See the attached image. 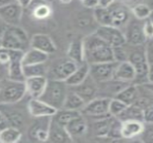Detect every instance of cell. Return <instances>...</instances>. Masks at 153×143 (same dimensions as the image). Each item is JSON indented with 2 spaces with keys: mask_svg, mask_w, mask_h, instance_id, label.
<instances>
[{
  "mask_svg": "<svg viewBox=\"0 0 153 143\" xmlns=\"http://www.w3.org/2000/svg\"><path fill=\"white\" fill-rule=\"evenodd\" d=\"M79 1H84V0H79Z\"/></svg>",
  "mask_w": 153,
  "mask_h": 143,
  "instance_id": "obj_49",
  "label": "cell"
},
{
  "mask_svg": "<svg viewBox=\"0 0 153 143\" xmlns=\"http://www.w3.org/2000/svg\"><path fill=\"white\" fill-rule=\"evenodd\" d=\"M47 70L45 63L22 66L23 75L25 79L28 77L46 76Z\"/></svg>",
  "mask_w": 153,
  "mask_h": 143,
  "instance_id": "obj_33",
  "label": "cell"
},
{
  "mask_svg": "<svg viewBox=\"0 0 153 143\" xmlns=\"http://www.w3.org/2000/svg\"><path fill=\"white\" fill-rule=\"evenodd\" d=\"M0 111L4 115L10 126L20 130L25 124L26 116L22 110L17 107V103L0 104Z\"/></svg>",
  "mask_w": 153,
  "mask_h": 143,
  "instance_id": "obj_11",
  "label": "cell"
},
{
  "mask_svg": "<svg viewBox=\"0 0 153 143\" xmlns=\"http://www.w3.org/2000/svg\"><path fill=\"white\" fill-rule=\"evenodd\" d=\"M52 117L37 118L33 124L29 127L27 135L33 142H47L49 137V128Z\"/></svg>",
  "mask_w": 153,
  "mask_h": 143,
  "instance_id": "obj_10",
  "label": "cell"
},
{
  "mask_svg": "<svg viewBox=\"0 0 153 143\" xmlns=\"http://www.w3.org/2000/svg\"><path fill=\"white\" fill-rule=\"evenodd\" d=\"M113 119V117L107 116L97 119L94 124V131L97 136L98 137H107Z\"/></svg>",
  "mask_w": 153,
  "mask_h": 143,
  "instance_id": "obj_31",
  "label": "cell"
},
{
  "mask_svg": "<svg viewBox=\"0 0 153 143\" xmlns=\"http://www.w3.org/2000/svg\"><path fill=\"white\" fill-rule=\"evenodd\" d=\"M10 60V50L0 47V64H8Z\"/></svg>",
  "mask_w": 153,
  "mask_h": 143,
  "instance_id": "obj_41",
  "label": "cell"
},
{
  "mask_svg": "<svg viewBox=\"0 0 153 143\" xmlns=\"http://www.w3.org/2000/svg\"><path fill=\"white\" fill-rule=\"evenodd\" d=\"M67 54L69 59L75 61L78 64L84 62L85 58H84L83 41L80 39H76L72 41L67 50Z\"/></svg>",
  "mask_w": 153,
  "mask_h": 143,
  "instance_id": "obj_27",
  "label": "cell"
},
{
  "mask_svg": "<svg viewBox=\"0 0 153 143\" xmlns=\"http://www.w3.org/2000/svg\"><path fill=\"white\" fill-rule=\"evenodd\" d=\"M77 63L71 60H64L54 67L50 73V79L65 81L78 67Z\"/></svg>",
  "mask_w": 153,
  "mask_h": 143,
  "instance_id": "obj_16",
  "label": "cell"
},
{
  "mask_svg": "<svg viewBox=\"0 0 153 143\" xmlns=\"http://www.w3.org/2000/svg\"><path fill=\"white\" fill-rule=\"evenodd\" d=\"M47 141L56 143H67L73 142V139L67 133L65 126L61 125L51 117Z\"/></svg>",
  "mask_w": 153,
  "mask_h": 143,
  "instance_id": "obj_18",
  "label": "cell"
},
{
  "mask_svg": "<svg viewBox=\"0 0 153 143\" xmlns=\"http://www.w3.org/2000/svg\"><path fill=\"white\" fill-rule=\"evenodd\" d=\"M49 58V55L45 52L39 51L36 49L30 47L27 51L24 52V55L22 59V66L31 64H37L46 63Z\"/></svg>",
  "mask_w": 153,
  "mask_h": 143,
  "instance_id": "obj_25",
  "label": "cell"
},
{
  "mask_svg": "<svg viewBox=\"0 0 153 143\" xmlns=\"http://www.w3.org/2000/svg\"><path fill=\"white\" fill-rule=\"evenodd\" d=\"M114 1V0H99V6L100 7H106L110 5Z\"/></svg>",
  "mask_w": 153,
  "mask_h": 143,
  "instance_id": "obj_46",
  "label": "cell"
},
{
  "mask_svg": "<svg viewBox=\"0 0 153 143\" xmlns=\"http://www.w3.org/2000/svg\"><path fill=\"white\" fill-rule=\"evenodd\" d=\"M149 127H147V129L145 127V126L144 127V130L143 133H141V135L143 136L144 139H145L144 140V142H152V124H149Z\"/></svg>",
  "mask_w": 153,
  "mask_h": 143,
  "instance_id": "obj_42",
  "label": "cell"
},
{
  "mask_svg": "<svg viewBox=\"0 0 153 143\" xmlns=\"http://www.w3.org/2000/svg\"><path fill=\"white\" fill-rule=\"evenodd\" d=\"M30 47L45 52L47 55L56 51V46L50 36L45 34H34L30 40Z\"/></svg>",
  "mask_w": 153,
  "mask_h": 143,
  "instance_id": "obj_19",
  "label": "cell"
},
{
  "mask_svg": "<svg viewBox=\"0 0 153 143\" xmlns=\"http://www.w3.org/2000/svg\"><path fill=\"white\" fill-rule=\"evenodd\" d=\"M59 1H60V2L64 4H68L72 2V0H59Z\"/></svg>",
  "mask_w": 153,
  "mask_h": 143,
  "instance_id": "obj_48",
  "label": "cell"
},
{
  "mask_svg": "<svg viewBox=\"0 0 153 143\" xmlns=\"http://www.w3.org/2000/svg\"><path fill=\"white\" fill-rule=\"evenodd\" d=\"M127 104L120 101V99L113 97L111 98L109 102L108 113L111 117H118L123 113L124 110L126 109Z\"/></svg>",
  "mask_w": 153,
  "mask_h": 143,
  "instance_id": "obj_34",
  "label": "cell"
},
{
  "mask_svg": "<svg viewBox=\"0 0 153 143\" xmlns=\"http://www.w3.org/2000/svg\"><path fill=\"white\" fill-rule=\"evenodd\" d=\"M67 133L72 139L82 136L87 131V123L82 114L79 117L72 119L65 126Z\"/></svg>",
  "mask_w": 153,
  "mask_h": 143,
  "instance_id": "obj_24",
  "label": "cell"
},
{
  "mask_svg": "<svg viewBox=\"0 0 153 143\" xmlns=\"http://www.w3.org/2000/svg\"><path fill=\"white\" fill-rule=\"evenodd\" d=\"M145 124L143 122L138 120L122 121L121 136L122 138L132 139L141 135L144 130Z\"/></svg>",
  "mask_w": 153,
  "mask_h": 143,
  "instance_id": "obj_22",
  "label": "cell"
},
{
  "mask_svg": "<svg viewBox=\"0 0 153 143\" xmlns=\"http://www.w3.org/2000/svg\"><path fill=\"white\" fill-rule=\"evenodd\" d=\"M47 80L46 76L28 77L25 79L27 94L30 98L39 99L45 91Z\"/></svg>",
  "mask_w": 153,
  "mask_h": 143,
  "instance_id": "obj_15",
  "label": "cell"
},
{
  "mask_svg": "<svg viewBox=\"0 0 153 143\" xmlns=\"http://www.w3.org/2000/svg\"><path fill=\"white\" fill-rule=\"evenodd\" d=\"M10 60L7 64L8 78L17 81H25L22 71V59L24 52L19 50H10Z\"/></svg>",
  "mask_w": 153,
  "mask_h": 143,
  "instance_id": "obj_14",
  "label": "cell"
},
{
  "mask_svg": "<svg viewBox=\"0 0 153 143\" xmlns=\"http://www.w3.org/2000/svg\"><path fill=\"white\" fill-rule=\"evenodd\" d=\"M10 126L9 125L8 122H7L6 118H5L4 115H3L2 113L0 111V131L3 130L4 128Z\"/></svg>",
  "mask_w": 153,
  "mask_h": 143,
  "instance_id": "obj_44",
  "label": "cell"
},
{
  "mask_svg": "<svg viewBox=\"0 0 153 143\" xmlns=\"http://www.w3.org/2000/svg\"><path fill=\"white\" fill-rule=\"evenodd\" d=\"M125 35L126 42L134 47L141 46L147 40L144 34L143 24H140L137 21H132L129 24Z\"/></svg>",
  "mask_w": 153,
  "mask_h": 143,
  "instance_id": "obj_17",
  "label": "cell"
},
{
  "mask_svg": "<svg viewBox=\"0 0 153 143\" xmlns=\"http://www.w3.org/2000/svg\"><path fill=\"white\" fill-rule=\"evenodd\" d=\"M110 97H95L85 104L82 108V115L94 117L102 118L110 116L108 113Z\"/></svg>",
  "mask_w": 153,
  "mask_h": 143,
  "instance_id": "obj_9",
  "label": "cell"
},
{
  "mask_svg": "<svg viewBox=\"0 0 153 143\" xmlns=\"http://www.w3.org/2000/svg\"><path fill=\"white\" fill-rule=\"evenodd\" d=\"M82 113L79 110H71L66 109H61L57 110V113L52 116V118L61 125L66 126L72 119L81 115Z\"/></svg>",
  "mask_w": 153,
  "mask_h": 143,
  "instance_id": "obj_29",
  "label": "cell"
},
{
  "mask_svg": "<svg viewBox=\"0 0 153 143\" xmlns=\"http://www.w3.org/2000/svg\"><path fill=\"white\" fill-rule=\"evenodd\" d=\"M113 55L114 61L117 62L127 61L128 59V56H127V52L124 50L123 46L113 48Z\"/></svg>",
  "mask_w": 153,
  "mask_h": 143,
  "instance_id": "obj_38",
  "label": "cell"
},
{
  "mask_svg": "<svg viewBox=\"0 0 153 143\" xmlns=\"http://www.w3.org/2000/svg\"><path fill=\"white\" fill-rule=\"evenodd\" d=\"M84 58L89 64L113 61V48L100 38L95 33L84 39Z\"/></svg>",
  "mask_w": 153,
  "mask_h": 143,
  "instance_id": "obj_1",
  "label": "cell"
},
{
  "mask_svg": "<svg viewBox=\"0 0 153 143\" xmlns=\"http://www.w3.org/2000/svg\"><path fill=\"white\" fill-rule=\"evenodd\" d=\"M94 33L112 48L124 46L126 43L125 34L120 28L112 26H100Z\"/></svg>",
  "mask_w": 153,
  "mask_h": 143,
  "instance_id": "obj_8",
  "label": "cell"
},
{
  "mask_svg": "<svg viewBox=\"0 0 153 143\" xmlns=\"http://www.w3.org/2000/svg\"><path fill=\"white\" fill-rule=\"evenodd\" d=\"M12 2H16V0H0V7L4 6Z\"/></svg>",
  "mask_w": 153,
  "mask_h": 143,
  "instance_id": "obj_47",
  "label": "cell"
},
{
  "mask_svg": "<svg viewBox=\"0 0 153 143\" xmlns=\"http://www.w3.org/2000/svg\"><path fill=\"white\" fill-rule=\"evenodd\" d=\"M136 72V79L146 78L150 83H152V67L147 64L145 51L140 50L132 52L128 57V59Z\"/></svg>",
  "mask_w": 153,
  "mask_h": 143,
  "instance_id": "obj_5",
  "label": "cell"
},
{
  "mask_svg": "<svg viewBox=\"0 0 153 143\" xmlns=\"http://www.w3.org/2000/svg\"><path fill=\"white\" fill-rule=\"evenodd\" d=\"M136 77V72L134 67L129 61L118 62L114 74L113 79L123 82L134 81Z\"/></svg>",
  "mask_w": 153,
  "mask_h": 143,
  "instance_id": "obj_21",
  "label": "cell"
},
{
  "mask_svg": "<svg viewBox=\"0 0 153 143\" xmlns=\"http://www.w3.org/2000/svg\"><path fill=\"white\" fill-rule=\"evenodd\" d=\"M75 92L78 95L82 97V99L85 101V103H87L95 98V95L97 92V82L94 80L90 75L87 77L86 79L82 82L79 85L75 86Z\"/></svg>",
  "mask_w": 153,
  "mask_h": 143,
  "instance_id": "obj_20",
  "label": "cell"
},
{
  "mask_svg": "<svg viewBox=\"0 0 153 143\" xmlns=\"http://www.w3.org/2000/svg\"><path fill=\"white\" fill-rule=\"evenodd\" d=\"M30 46V40L25 30L19 26L7 25L1 37V47L25 52Z\"/></svg>",
  "mask_w": 153,
  "mask_h": 143,
  "instance_id": "obj_2",
  "label": "cell"
},
{
  "mask_svg": "<svg viewBox=\"0 0 153 143\" xmlns=\"http://www.w3.org/2000/svg\"><path fill=\"white\" fill-rule=\"evenodd\" d=\"M67 87L65 81L48 79L45 91L39 99L57 110H61L68 92Z\"/></svg>",
  "mask_w": 153,
  "mask_h": 143,
  "instance_id": "obj_3",
  "label": "cell"
},
{
  "mask_svg": "<svg viewBox=\"0 0 153 143\" xmlns=\"http://www.w3.org/2000/svg\"><path fill=\"white\" fill-rule=\"evenodd\" d=\"M117 118L120 119L121 121L132 119V120H138L143 122V109L140 108V107L137 106L136 104H132L131 105L127 106L126 109L124 110L123 113Z\"/></svg>",
  "mask_w": 153,
  "mask_h": 143,
  "instance_id": "obj_32",
  "label": "cell"
},
{
  "mask_svg": "<svg viewBox=\"0 0 153 143\" xmlns=\"http://www.w3.org/2000/svg\"><path fill=\"white\" fill-rule=\"evenodd\" d=\"M26 94L25 81L6 78L0 82V104L19 102Z\"/></svg>",
  "mask_w": 153,
  "mask_h": 143,
  "instance_id": "obj_4",
  "label": "cell"
},
{
  "mask_svg": "<svg viewBox=\"0 0 153 143\" xmlns=\"http://www.w3.org/2000/svg\"><path fill=\"white\" fill-rule=\"evenodd\" d=\"M24 9L17 2L0 7V19L11 26H18L22 17Z\"/></svg>",
  "mask_w": 153,
  "mask_h": 143,
  "instance_id": "obj_12",
  "label": "cell"
},
{
  "mask_svg": "<svg viewBox=\"0 0 153 143\" xmlns=\"http://www.w3.org/2000/svg\"><path fill=\"white\" fill-rule=\"evenodd\" d=\"M117 118V117H116ZM121 126L122 121L118 118L113 119L112 124H111L110 132H109L107 137L114 139L122 138L121 136Z\"/></svg>",
  "mask_w": 153,
  "mask_h": 143,
  "instance_id": "obj_37",
  "label": "cell"
},
{
  "mask_svg": "<svg viewBox=\"0 0 153 143\" xmlns=\"http://www.w3.org/2000/svg\"><path fill=\"white\" fill-rule=\"evenodd\" d=\"M32 0H16V2L22 7L23 9H26L31 4Z\"/></svg>",
  "mask_w": 153,
  "mask_h": 143,
  "instance_id": "obj_45",
  "label": "cell"
},
{
  "mask_svg": "<svg viewBox=\"0 0 153 143\" xmlns=\"http://www.w3.org/2000/svg\"><path fill=\"white\" fill-rule=\"evenodd\" d=\"M143 29L144 34H145L147 39H152L153 35V26L152 19H150V18L145 19V23L143 24Z\"/></svg>",
  "mask_w": 153,
  "mask_h": 143,
  "instance_id": "obj_40",
  "label": "cell"
},
{
  "mask_svg": "<svg viewBox=\"0 0 153 143\" xmlns=\"http://www.w3.org/2000/svg\"><path fill=\"white\" fill-rule=\"evenodd\" d=\"M117 64V61H113L90 64L89 75L97 83L109 82L113 79Z\"/></svg>",
  "mask_w": 153,
  "mask_h": 143,
  "instance_id": "obj_6",
  "label": "cell"
},
{
  "mask_svg": "<svg viewBox=\"0 0 153 143\" xmlns=\"http://www.w3.org/2000/svg\"><path fill=\"white\" fill-rule=\"evenodd\" d=\"M85 104L86 103L85 101L75 92H67L62 109L79 110V109H82Z\"/></svg>",
  "mask_w": 153,
  "mask_h": 143,
  "instance_id": "obj_30",
  "label": "cell"
},
{
  "mask_svg": "<svg viewBox=\"0 0 153 143\" xmlns=\"http://www.w3.org/2000/svg\"><path fill=\"white\" fill-rule=\"evenodd\" d=\"M108 26L120 28L129 22L130 18V10L126 5L114 3L108 7Z\"/></svg>",
  "mask_w": 153,
  "mask_h": 143,
  "instance_id": "obj_7",
  "label": "cell"
},
{
  "mask_svg": "<svg viewBox=\"0 0 153 143\" xmlns=\"http://www.w3.org/2000/svg\"><path fill=\"white\" fill-rule=\"evenodd\" d=\"M27 107L29 115L34 118L52 117L57 111L55 108L37 98H30Z\"/></svg>",
  "mask_w": 153,
  "mask_h": 143,
  "instance_id": "obj_13",
  "label": "cell"
},
{
  "mask_svg": "<svg viewBox=\"0 0 153 143\" xmlns=\"http://www.w3.org/2000/svg\"><path fill=\"white\" fill-rule=\"evenodd\" d=\"M51 7L45 2L37 3L32 9V15L37 19H45L50 16Z\"/></svg>",
  "mask_w": 153,
  "mask_h": 143,
  "instance_id": "obj_35",
  "label": "cell"
},
{
  "mask_svg": "<svg viewBox=\"0 0 153 143\" xmlns=\"http://www.w3.org/2000/svg\"><path fill=\"white\" fill-rule=\"evenodd\" d=\"M132 12L137 19L145 20L150 17L152 10L148 5L145 4H137L132 9Z\"/></svg>",
  "mask_w": 153,
  "mask_h": 143,
  "instance_id": "obj_36",
  "label": "cell"
},
{
  "mask_svg": "<svg viewBox=\"0 0 153 143\" xmlns=\"http://www.w3.org/2000/svg\"><path fill=\"white\" fill-rule=\"evenodd\" d=\"M139 97V90L134 84H128L122 89L114 97L120 99L127 106L134 104Z\"/></svg>",
  "mask_w": 153,
  "mask_h": 143,
  "instance_id": "obj_26",
  "label": "cell"
},
{
  "mask_svg": "<svg viewBox=\"0 0 153 143\" xmlns=\"http://www.w3.org/2000/svg\"><path fill=\"white\" fill-rule=\"evenodd\" d=\"M84 5L87 8L94 9L99 6V0H84Z\"/></svg>",
  "mask_w": 153,
  "mask_h": 143,
  "instance_id": "obj_43",
  "label": "cell"
},
{
  "mask_svg": "<svg viewBox=\"0 0 153 143\" xmlns=\"http://www.w3.org/2000/svg\"><path fill=\"white\" fill-rule=\"evenodd\" d=\"M21 138V130L14 127L8 126L0 131V143H15Z\"/></svg>",
  "mask_w": 153,
  "mask_h": 143,
  "instance_id": "obj_28",
  "label": "cell"
},
{
  "mask_svg": "<svg viewBox=\"0 0 153 143\" xmlns=\"http://www.w3.org/2000/svg\"><path fill=\"white\" fill-rule=\"evenodd\" d=\"M90 73V64L84 61L78 67L70 77L65 81L67 86L75 87L79 85L86 79Z\"/></svg>",
  "mask_w": 153,
  "mask_h": 143,
  "instance_id": "obj_23",
  "label": "cell"
},
{
  "mask_svg": "<svg viewBox=\"0 0 153 143\" xmlns=\"http://www.w3.org/2000/svg\"><path fill=\"white\" fill-rule=\"evenodd\" d=\"M143 121L146 124H152L153 122V107L152 105L147 106L143 110Z\"/></svg>",
  "mask_w": 153,
  "mask_h": 143,
  "instance_id": "obj_39",
  "label": "cell"
}]
</instances>
